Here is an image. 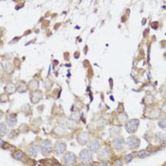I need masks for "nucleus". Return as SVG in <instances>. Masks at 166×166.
I'll use <instances>...</instances> for the list:
<instances>
[{
  "label": "nucleus",
  "mask_w": 166,
  "mask_h": 166,
  "mask_svg": "<svg viewBox=\"0 0 166 166\" xmlns=\"http://www.w3.org/2000/svg\"><path fill=\"white\" fill-rule=\"evenodd\" d=\"M140 125V120L139 119H131L128 120L124 123V128L126 132L129 134H134L137 132Z\"/></svg>",
  "instance_id": "1"
},
{
  "label": "nucleus",
  "mask_w": 166,
  "mask_h": 166,
  "mask_svg": "<svg viewBox=\"0 0 166 166\" xmlns=\"http://www.w3.org/2000/svg\"><path fill=\"white\" fill-rule=\"evenodd\" d=\"M162 115V110L160 107H150L145 112L146 118L149 120H159Z\"/></svg>",
  "instance_id": "2"
},
{
  "label": "nucleus",
  "mask_w": 166,
  "mask_h": 166,
  "mask_svg": "<svg viewBox=\"0 0 166 166\" xmlns=\"http://www.w3.org/2000/svg\"><path fill=\"white\" fill-rule=\"evenodd\" d=\"M126 146L128 147V149L130 150H137L141 145V139L137 136H130L126 139L125 141Z\"/></svg>",
  "instance_id": "3"
},
{
  "label": "nucleus",
  "mask_w": 166,
  "mask_h": 166,
  "mask_svg": "<svg viewBox=\"0 0 166 166\" xmlns=\"http://www.w3.org/2000/svg\"><path fill=\"white\" fill-rule=\"evenodd\" d=\"M92 159H93L92 151H90L89 148L83 149L79 154V160H80L81 163L87 164V163H89L92 160Z\"/></svg>",
  "instance_id": "4"
},
{
  "label": "nucleus",
  "mask_w": 166,
  "mask_h": 166,
  "mask_svg": "<svg viewBox=\"0 0 166 166\" xmlns=\"http://www.w3.org/2000/svg\"><path fill=\"white\" fill-rule=\"evenodd\" d=\"M39 147H40V151L44 156H47L51 154L52 150V142L50 140H44L41 141Z\"/></svg>",
  "instance_id": "5"
},
{
  "label": "nucleus",
  "mask_w": 166,
  "mask_h": 166,
  "mask_svg": "<svg viewBox=\"0 0 166 166\" xmlns=\"http://www.w3.org/2000/svg\"><path fill=\"white\" fill-rule=\"evenodd\" d=\"M63 162L66 165H73L77 162V156L72 152H66L63 157Z\"/></svg>",
  "instance_id": "6"
},
{
  "label": "nucleus",
  "mask_w": 166,
  "mask_h": 166,
  "mask_svg": "<svg viewBox=\"0 0 166 166\" xmlns=\"http://www.w3.org/2000/svg\"><path fill=\"white\" fill-rule=\"evenodd\" d=\"M66 151V144L64 141H56L53 145V153L56 156H60Z\"/></svg>",
  "instance_id": "7"
},
{
  "label": "nucleus",
  "mask_w": 166,
  "mask_h": 166,
  "mask_svg": "<svg viewBox=\"0 0 166 166\" xmlns=\"http://www.w3.org/2000/svg\"><path fill=\"white\" fill-rule=\"evenodd\" d=\"M86 145H87V148L92 152H98L101 149V146H102L100 141L96 140V139L89 141V142L86 143Z\"/></svg>",
  "instance_id": "8"
},
{
  "label": "nucleus",
  "mask_w": 166,
  "mask_h": 166,
  "mask_svg": "<svg viewBox=\"0 0 166 166\" xmlns=\"http://www.w3.org/2000/svg\"><path fill=\"white\" fill-rule=\"evenodd\" d=\"M124 139L121 138V137H117V138H114L112 141V147L115 150H122L124 147Z\"/></svg>",
  "instance_id": "9"
},
{
  "label": "nucleus",
  "mask_w": 166,
  "mask_h": 166,
  "mask_svg": "<svg viewBox=\"0 0 166 166\" xmlns=\"http://www.w3.org/2000/svg\"><path fill=\"white\" fill-rule=\"evenodd\" d=\"M43 99V92L41 90H34L31 93V102L33 104H36Z\"/></svg>",
  "instance_id": "10"
},
{
  "label": "nucleus",
  "mask_w": 166,
  "mask_h": 166,
  "mask_svg": "<svg viewBox=\"0 0 166 166\" xmlns=\"http://www.w3.org/2000/svg\"><path fill=\"white\" fill-rule=\"evenodd\" d=\"M77 142L80 145H85L89 141V132H82L77 136Z\"/></svg>",
  "instance_id": "11"
},
{
  "label": "nucleus",
  "mask_w": 166,
  "mask_h": 166,
  "mask_svg": "<svg viewBox=\"0 0 166 166\" xmlns=\"http://www.w3.org/2000/svg\"><path fill=\"white\" fill-rule=\"evenodd\" d=\"M39 150H40V147H39L37 144H31L28 148V154L30 155L31 157L35 158L37 157Z\"/></svg>",
  "instance_id": "12"
},
{
  "label": "nucleus",
  "mask_w": 166,
  "mask_h": 166,
  "mask_svg": "<svg viewBox=\"0 0 166 166\" xmlns=\"http://www.w3.org/2000/svg\"><path fill=\"white\" fill-rule=\"evenodd\" d=\"M15 91H17V85H15L14 83L9 82L5 85V92L9 94H13Z\"/></svg>",
  "instance_id": "13"
},
{
  "label": "nucleus",
  "mask_w": 166,
  "mask_h": 166,
  "mask_svg": "<svg viewBox=\"0 0 166 166\" xmlns=\"http://www.w3.org/2000/svg\"><path fill=\"white\" fill-rule=\"evenodd\" d=\"M17 123V118H16V115H8L6 117V123L11 126V127H13V126L16 125Z\"/></svg>",
  "instance_id": "14"
},
{
  "label": "nucleus",
  "mask_w": 166,
  "mask_h": 166,
  "mask_svg": "<svg viewBox=\"0 0 166 166\" xmlns=\"http://www.w3.org/2000/svg\"><path fill=\"white\" fill-rule=\"evenodd\" d=\"M128 120H129L128 115L125 112H121L118 114V116H117V122H118L120 124H124Z\"/></svg>",
  "instance_id": "15"
},
{
  "label": "nucleus",
  "mask_w": 166,
  "mask_h": 166,
  "mask_svg": "<svg viewBox=\"0 0 166 166\" xmlns=\"http://www.w3.org/2000/svg\"><path fill=\"white\" fill-rule=\"evenodd\" d=\"M53 133L58 137H63L66 134V129L62 125H58L53 129Z\"/></svg>",
  "instance_id": "16"
},
{
  "label": "nucleus",
  "mask_w": 166,
  "mask_h": 166,
  "mask_svg": "<svg viewBox=\"0 0 166 166\" xmlns=\"http://www.w3.org/2000/svg\"><path fill=\"white\" fill-rule=\"evenodd\" d=\"M28 90V84H26L24 81H19L17 84V91L18 92H26Z\"/></svg>",
  "instance_id": "17"
},
{
  "label": "nucleus",
  "mask_w": 166,
  "mask_h": 166,
  "mask_svg": "<svg viewBox=\"0 0 166 166\" xmlns=\"http://www.w3.org/2000/svg\"><path fill=\"white\" fill-rule=\"evenodd\" d=\"M109 133H110V136L111 137H114V138H117V137H119L122 133V129L119 126H113V127L110 128L109 130Z\"/></svg>",
  "instance_id": "18"
},
{
  "label": "nucleus",
  "mask_w": 166,
  "mask_h": 166,
  "mask_svg": "<svg viewBox=\"0 0 166 166\" xmlns=\"http://www.w3.org/2000/svg\"><path fill=\"white\" fill-rule=\"evenodd\" d=\"M28 90H32V91L37 90L39 87V82L32 79L28 83Z\"/></svg>",
  "instance_id": "19"
},
{
  "label": "nucleus",
  "mask_w": 166,
  "mask_h": 166,
  "mask_svg": "<svg viewBox=\"0 0 166 166\" xmlns=\"http://www.w3.org/2000/svg\"><path fill=\"white\" fill-rule=\"evenodd\" d=\"M98 156L101 158V159H107L109 157V151L107 148H101L99 151H98Z\"/></svg>",
  "instance_id": "20"
},
{
  "label": "nucleus",
  "mask_w": 166,
  "mask_h": 166,
  "mask_svg": "<svg viewBox=\"0 0 166 166\" xmlns=\"http://www.w3.org/2000/svg\"><path fill=\"white\" fill-rule=\"evenodd\" d=\"M13 157L14 160L21 161V160H23L24 158H25V154H24V152H22V151H16V152H14V153L13 154Z\"/></svg>",
  "instance_id": "21"
},
{
  "label": "nucleus",
  "mask_w": 166,
  "mask_h": 166,
  "mask_svg": "<svg viewBox=\"0 0 166 166\" xmlns=\"http://www.w3.org/2000/svg\"><path fill=\"white\" fill-rule=\"evenodd\" d=\"M4 70L7 74H12L14 71V66L12 63L8 62L5 66H4Z\"/></svg>",
  "instance_id": "22"
},
{
  "label": "nucleus",
  "mask_w": 166,
  "mask_h": 166,
  "mask_svg": "<svg viewBox=\"0 0 166 166\" xmlns=\"http://www.w3.org/2000/svg\"><path fill=\"white\" fill-rule=\"evenodd\" d=\"M155 102H156L155 97L152 96V95H150V94L146 95V96L144 97V103L147 104V105H151V104H153Z\"/></svg>",
  "instance_id": "23"
},
{
  "label": "nucleus",
  "mask_w": 166,
  "mask_h": 166,
  "mask_svg": "<svg viewBox=\"0 0 166 166\" xmlns=\"http://www.w3.org/2000/svg\"><path fill=\"white\" fill-rule=\"evenodd\" d=\"M155 140L157 142H163L166 140V136L162 133H156L155 135Z\"/></svg>",
  "instance_id": "24"
},
{
  "label": "nucleus",
  "mask_w": 166,
  "mask_h": 166,
  "mask_svg": "<svg viewBox=\"0 0 166 166\" xmlns=\"http://www.w3.org/2000/svg\"><path fill=\"white\" fill-rule=\"evenodd\" d=\"M7 123H1L0 124V136L4 137L7 133H8V127H7Z\"/></svg>",
  "instance_id": "25"
},
{
  "label": "nucleus",
  "mask_w": 166,
  "mask_h": 166,
  "mask_svg": "<svg viewBox=\"0 0 166 166\" xmlns=\"http://www.w3.org/2000/svg\"><path fill=\"white\" fill-rule=\"evenodd\" d=\"M158 125H159V127L161 128L162 130H166V116L162 117L161 119L159 120Z\"/></svg>",
  "instance_id": "26"
},
{
  "label": "nucleus",
  "mask_w": 166,
  "mask_h": 166,
  "mask_svg": "<svg viewBox=\"0 0 166 166\" xmlns=\"http://www.w3.org/2000/svg\"><path fill=\"white\" fill-rule=\"evenodd\" d=\"M66 126H67V128L73 129V128L75 127V126H76V124H77V121H74V120L70 119V120L66 121Z\"/></svg>",
  "instance_id": "27"
},
{
  "label": "nucleus",
  "mask_w": 166,
  "mask_h": 166,
  "mask_svg": "<svg viewBox=\"0 0 166 166\" xmlns=\"http://www.w3.org/2000/svg\"><path fill=\"white\" fill-rule=\"evenodd\" d=\"M134 159V155L133 154H127V155H125L124 156V158H123V162L124 163H129L133 160Z\"/></svg>",
  "instance_id": "28"
},
{
  "label": "nucleus",
  "mask_w": 166,
  "mask_h": 166,
  "mask_svg": "<svg viewBox=\"0 0 166 166\" xmlns=\"http://www.w3.org/2000/svg\"><path fill=\"white\" fill-rule=\"evenodd\" d=\"M9 93H7V92H4V93H2L1 94V96H0V102H1L2 104L3 103H6V102H8L9 100Z\"/></svg>",
  "instance_id": "29"
},
{
  "label": "nucleus",
  "mask_w": 166,
  "mask_h": 166,
  "mask_svg": "<svg viewBox=\"0 0 166 166\" xmlns=\"http://www.w3.org/2000/svg\"><path fill=\"white\" fill-rule=\"evenodd\" d=\"M148 156V153L146 150H141V151H139L137 152V157H138L139 159H144Z\"/></svg>",
  "instance_id": "30"
},
{
  "label": "nucleus",
  "mask_w": 166,
  "mask_h": 166,
  "mask_svg": "<svg viewBox=\"0 0 166 166\" xmlns=\"http://www.w3.org/2000/svg\"><path fill=\"white\" fill-rule=\"evenodd\" d=\"M80 113H79V111H75V112H72V114H71V117H70V119H72V120H74V121H79V119H80Z\"/></svg>",
  "instance_id": "31"
},
{
  "label": "nucleus",
  "mask_w": 166,
  "mask_h": 166,
  "mask_svg": "<svg viewBox=\"0 0 166 166\" xmlns=\"http://www.w3.org/2000/svg\"><path fill=\"white\" fill-rule=\"evenodd\" d=\"M123 163H124V162H123L122 160H120V159H119V160H116L113 162L114 165H123Z\"/></svg>",
  "instance_id": "32"
},
{
  "label": "nucleus",
  "mask_w": 166,
  "mask_h": 166,
  "mask_svg": "<svg viewBox=\"0 0 166 166\" xmlns=\"http://www.w3.org/2000/svg\"><path fill=\"white\" fill-rule=\"evenodd\" d=\"M161 110H162V112H163L164 114H166V104H163V107H162V109H161Z\"/></svg>",
  "instance_id": "33"
},
{
  "label": "nucleus",
  "mask_w": 166,
  "mask_h": 166,
  "mask_svg": "<svg viewBox=\"0 0 166 166\" xmlns=\"http://www.w3.org/2000/svg\"><path fill=\"white\" fill-rule=\"evenodd\" d=\"M99 164H101V165H109V162H107V161H102V162H100Z\"/></svg>",
  "instance_id": "34"
}]
</instances>
